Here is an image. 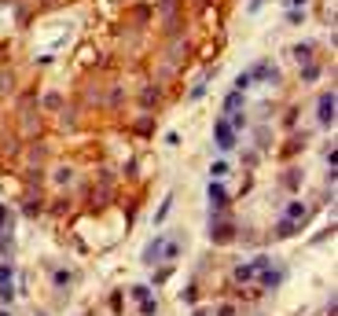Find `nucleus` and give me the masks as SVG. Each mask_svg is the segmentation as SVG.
Segmentation results:
<instances>
[{
  "label": "nucleus",
  "mask_w": 338,
  "mask_h": 316,
  "mask_svg": "<svg viewBox=\"0 0 338 316\" xmlns=\"http://www.w3.org/2000/svg\"><path fill=\"white\" fill-rule=\"evenodd\" d=\"M283 217H287V221H280V235H290V232H298V228L309 221V206H305V202H290Z\"/></svg>",
  "instance_id": "f257e3e1"
},
{
  "label": "nucleus",
  "mask_w": 338,
  "mask_h": 316,
  "mask_svg": "<svg viewBox=\"0 0 338 316\" xmlns=\"http://www.w3.org/2000/svg\"><path fill=\"white\" fill-rule=\"evenodd\" d=\"M254 268L261 272L257 280L265 283V287H280V283H283V268H280V265H272L268 258H257V261H254Z\"/></svg>",
  "instance_id": "f03ea898"
},
{
  "label": "nucleus",
  "mask_w": 338,
  "mask_h": 316,
  "mask_svg": "<svg viewBox=\"0 0 338 316\" xmlns=\"http://www.w3.org/2000/svg\"><path fill=\"white\" fill-rule=\"evenodd\" d=\"M235 136H239V133L228 125V118H217V125H213V140H217V147L221 151H232L235 147Z\"/></svg>",
  "instance_id": "7ed1b4c3"
},
{
  "label": "nucleus",
  "mask_w": 338,
  "mask_h": 316,
  "mask_svg": "<svg viewBox=\"0 0 338 316\" xmlns=\"http://www.w3.org/2000/svg\"><path fill=\"white\" fill-rule=\"evenodd\" d=\"M316 118H320V125H324V129L335 125V92H324V96L316 99Z\"/></svg>",
  "instance_id": "20e7f679"
},
{
  "label": "nucleus",
  "mask_w": 338,
  "mask_h": 316,
  "mask_svg": "<svg viewBox=\"0 0 338 316\" xmlns=\"http://www.w3.org/2000/svg\"><path fill=\"white\" fill-rule=\"evenodd\" d=\"M206 199H210V206H225V199H228V191H225V184L221 180H210V188H206Z\"/></svg>",
  "instance_id": "39448f33"
},
{
  "label": "nucleus",
  "mask_w": 338,
  "mask_h": 316,
  "mask_svg": "<svg viewBox=\"0 0 338 316\" xmlns=\"http://www.w3.org/2000/svg\"><path fill=\"white\" fill-rule=\"evenodd\" d=\"M239 111H243V92H232L225 99V114H239Z\"/></svg>",
  "instance_id": "423d86ee"
},
{
  "label": "nucleus",
  "mask_w": 338,
  "mask_h": 316,
  "mask_svg": "<svg viewBox=\"0 0 338 316\" xmlns=\"http://www.w3.org/2000/svg\"><path fill=\"white\" fill-rule=\"evenodd\" d=\"M254 272H257V268H254V261H250V265H239V268H235V283H250Z\"/></svg>",
  "instance_id": "0eeeda50"
},
{
  "label": "nucleus",
  "mask_w": 338,
  "mask_h": 316,
  "mask_svg": "<svg viewBox=\"0 0 338 316\" xmlns=\"http://www.w3.org/2000/svg\"><path fill=\"white\" fill-rule=\"evenodd\" d=\"M169 206H173V195H169V199H166V202H162V206H158V217H155V225H162V221H166V213H169Z\"/></svg>",
  "instance_id": "6e6552de"
},
{
  "label": "nucleus",
  "mask_w": 338,
  "mask_h": 316,
  "mask_svg": "<svg viewBox=\"0 0 338 316\" xmlns=\"http://www.w3.org/2000/svg\"><path fill=\"white\" fill-rule=\"evenodd\" d=\"M210 173H213V176H225V173H228V162H213Z\"/></svg>",
  "instance_id": "1a4fd4ad"
},
{
  "label": "nucleus",
  "mask_w": 338,
  "mask_h": 316,
  "mask_svg": "<svg viewBox=\"0 0 338 316\" xmlns=\"http://www.w3.org/2000/svg\"><path fill=\"white\" fill-rule=\"evenodd\" d=\"M217 316H235V309H232V305H221V309H217Z\"/></svg>",
  "instance_id": "9d476101"
},
{
  "label": "nucleus",
  "mask_w": 338,
  "mask_h": 316,
  "mask_svg": "<svg viewBox=\"0 0 338 316\" xmlns=\"http://www.w3.org/2000/svg\"><path fill=\"white\" fill-rule=\"evenodd\" d=\"M287 7H290V11H298V7H305V0H287Z\"/></svg>",
  "instance_id": "9b49d317"
},
{
  "label": "nucleus",
  "mask_w": 338,
  "mask_h": 316,
  "mask_svg": "<svg viewBox=\"0 0 338 316\" xmlns=\"http://www.w3.org/2000/svg\"><path fill=\"white\" fill-rule=\"evenodd\" d=\"M195 316H210V313H206V309H198V313H195Z\"/></svg>",
  "instance_id": "f8f14e48"
}]
</instances>
